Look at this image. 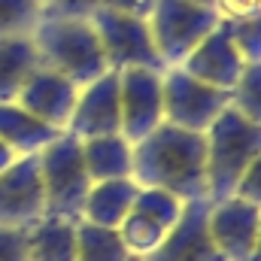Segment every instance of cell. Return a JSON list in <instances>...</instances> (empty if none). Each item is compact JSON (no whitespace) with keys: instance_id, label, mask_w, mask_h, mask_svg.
Wrapping results in <instances>:
<instances>
[{"instance_id":"obj_1","label":"cell","mask_w":261,"mask_h":261,"mask_svg":"<svg viewBox=\"0 0 261 261\" xmlns=\"http://www.w3.org/2000/svg\"><path fill=\"white\" fill-rule=\"evenodd\" d=\"M130 179L140 189H161L182 203L206 197V143L197 130L161 122L134 143ZM210 200V197H206Z\"/></svg>"},{"instance_id":"obj_2","label":"cell","mask_w":261,"mask_h":261,"mask_svg":"<svg viewBox=\"0 0 261 261\" xmlns=\"http://www.w3.org/2000/svg\"><path fill=\"white\" fill-rule=\"evenodd\" d=\"M31 40H34L40 64L61 73L76 88L94 82L97 76L110 70L91 18L43 15L37 28L31 31Z\"/></svg>"},{"instance_id":"obj_3","label":"cell","mask_w":261,"mask_h":261,"mask_svg":"<svg viewBox=\"0 0 261 261\" xmlns=\"http://www.w3.org/2000/svg\"><path fill=\"white\" fill-rule=\"evenodd\" d=\"M203 143H206V197L225 200L234 195L246 167L261 155V125H252L234 107H228L203 130Z\"/></svg>"},{"instance_id":"obj_4","label":"cell","mask_w":261,"mask_h":261,"mask_svg":"<svg viewBox=\"0 0 261 261\" xmlns=\"http://www.w3.org/2000/svg\"><path fill=\"white\" fill-rule=\"evenodd\" d=\"M40 155V179L46 197V216L79 222L85 210V197L91 189V179L82 164V146L73 134L61 130Z\"/></svg>"},{"instance_id":"obj_5","label":"cell","mask_w":261,"mask_h":261,"mask_svg":"<svg viewBox=\"0 0 261 261\" xmlns=\"http://www.w3.org/2000/svg\"><path fill=\"white\" fill-rule=\"evenodd\" d=\"M146 21L152 31L155 52L167 70V67H179L203 43V37L216 31L219 15L213 6L192 3V0H155Z\"/></svg>"},{"instance_id":"obj_6","label":"cell","mask_w":261,"mask_h":261,"mask_svg":"<svg viewBox=\"0 0 261 261\" xmlns=\"http://www.w3.org/2000/svg\"><path fill=\"white\" fill-rule=\"evenodd\" d=\"M161 94H164V122L197 134H203L231 107V91L200 82L182 67H167L161 73Z\"/></svg>"},{"instance_id":"obj_7","label":"cell","mask_w":261,"mask_h":261,"mask_svg":"<svg viewBox=\"0 0 261 261\" xmlns=\"http://www.w3.org/2000/svg\"><path fill=\"white\" fill-rule=\"evenodd\" d=\"M91 24L97 31L100 49L110 70H128V67H149V70H164L155 43H152V31L146 18L125 15L116 9H94Z\"/></svg>"},{"instance_id":"obj_8","label":"cell","mask_w":261,"mask_h":261,"mask_svg":"<svg viewBox=\"0 0 261 261\" xmlns=\"http://www.w3.org/2000/svg\"><path fill=\"white\" fill-rule=\"evenodd\" d=\"M182 206L186 203L179 197L167 195L161 189H140L130 213L116 228L125 249H128V255L146 258L149 252H155L161 246V240L170 234V228L176 225Z\"/></svg>"},{"instance_id":"obj_9","label":"cell","mask_w":261,"mask_h":261,"mask_svg":"<svg viewBox=\"0 0 261 261\" xmlns=\"http://www.w3.org/2000/svg\"><path fill=\"white\" fill-rule=\"evenodd\" d=\"M116 73H119L122 134L130 143H137L164 122V94H161L164 70L128 67V70H116Z\"/></svg>"},{"instance_id":"obj_10","label":"cell","mask_w":261,"mask_h":261,"mask_svg":"<svg viewBox=\"0 0 261 261\" xmlns=\"http://www.w3.org/2000/svg\"><path fill=\"white\" fill-rule=\"evenodd\" d=\"M210 237L225 261H252L258 249V231H261V210L240 200V197H225V200H210V216H206Z\"/></svg>"},{"instance_id":"obj_11","label":"cell","mask_w":261,"mask_h":261,"mask_svg":"<svg viewBox=\"0 0 261 261\" xmlns=\"http://www.w3.org/2000/svg\"><path fill=\"white\" fill-rule=\"evenodd\" d=\"M43 216L40 155H21L0 173V228H31Z\"/></svg>"},{"instance_id":"obj_12","label":"cell","mask_w":261,"mask_h":261,"mask_svg":"<svg viewBox=\"0 0 261 261\" xmlns=\"http://www.w3.org/2000/svg\"><path fill=\"white\" fill-rule=\"evenodd\" d=\"M67 134L76 140L100 137V134H122V103H119V73L107 70L94 82L79 88L73 116L67 122Z\"/></svg>"},{"instance_id":"obj_13","label":"cell","mask_w":261,"mask_h":261,"mask_svg":"<svg viewBox=\"0 0 261 261\" xmlns=\"http://www.w3.org/2000/svg\"><path fill=\"white\" fill-rule=\"evenodd\" d=\"M206 216H210L206 197L189 200L182 206L176 225L170 228V234L161 240V246L155 252H149L143 261H225L210 237Z\"/></svg>"},{"instance_id":"obj_14","label":"cell","mask_w":261,"mask_h":261,"mask_svg":"<svg viewBox=\"0 0 261 261\" xmlns=\"http://www.w3.org/2000/svg\"><path fill=\"white\" fill-rule=\"evenodd\" d=\"M76 97H79V88L70 79H64L61 73L40 64L28 76V82L21 85L15 103L24 107L43 125H49L55 130H67V122H70L73 107H76Z\"/></svg>"},{"instance_id":"obj_15","label":"cell","mask_w":261,"mask_h":261,"mask_svg":"<svg viewBox=\"0 0 261 261\" xmlns=\"http://www.w3.org/2000/svg\"><path fill=\"white\" fill-rule=\"evenodd\" d=\"M179 67H182L186 73H192L195 79L206 82V85H216V88L231 91V88L237 85V79H240L246 61H243V55L237 52V46L231 43V37H228V31L222 28V21H219L216 31L206 34L203 43H200Z\"/></svg>"},{"instance_id":"obj_16","label":"cell","mask_w":261,"mask_h":261,"mask_svg":"<svg viewBox=\"0 0 261 261\" xmlns=\"http://www.w3.org/2000/svg\"><path fill=\"white\" fill-rule=\"evenodd\" d=\"M82 146V164L91 182H107V179H130V164H134V143L125 134H100L79 140Z\"/></svg>"},{"instance_id":"obj_17","label":"cell","mask_w":261,"mask_h":261,"mask_svg":"<svg viewBox=\"0 0 261 261\" xmlns=\"http://www.w3.org/2000/svg\"><path fill=\"white\" fill-rule=\"evenodd\" d=\"M140 186L134 179H107V182H91L82 219L100 228H119L122 219L130 213L137 200Z\"/></svg>"},{"instance_id":"obj_18","label":"cell","mask_w":261,"mask_h":261,"mask_svg":"<svg viewBox=\"0 0 261 261\" xmlns=\"http://www.w3.org/2000/svg\"><path fill=\"white\" fill-rule=\"evenodd\" d=\"M61 130L43 125L40 119H34L24 107H18L15 100L0 103V140L21 158V155H37L40 149H46Z\"/></svg>"},{"instance_id":"obj_19","label":"cell","mask_w":261,"mask_h":261,"mask_svg":"<svg viewBox=\"0 0 261 261\" xmlns=\"http://www.w3.org/2000/svg\"><path fill=\"white\" fill-rule=\"evenodd\" d=\"M31 261H76V222L43 216L28 228Z\"/></svg>"},{"instance_id":"obj_20","label":"cell","mask_w":261,"mask_h":261,"mask_svg":"<svg viewBox=\"0 0 261 261\" xmlns=\"http://www.w3.org/2000/svg\"><path fill=\"white\" fill-rule=\"evenodd\" d=\"M40 67L31 34L21 37H0V103L18 97L28 76Z\"/></svg>"},{"instance_id":"obj_21","label":"cell","mask_w":261,"mask_h":261,"mask_svg":"<svg viewBox=\"0 0 261 261\" xmlns=\"http://www.w3.org/2000/svg\"><path fill=\"white\" fill-rule=\"evenodd\" d=\"M128 249L116 228H100L85 219L76 222V261H128Z\"/></svg>"},{"instance_id":"obj_22","label":"cell","mask_w":261,"mask_h":261,"mask_svg":"<svg viewBox=\"0 0 261 261\" xmlns=\"http://www.w3.org/2000/svg\"><path fill=\"white\" fill-rule=\"evenodd\" d=\"M231 107L252 125H261V61L243 67L237 85L231 88Z\"/></svg>"},{"instance_id":"obj_23","label":"cell","mask_w":261,"mask_h":261,"mask_svg":"<svg viewBox=\"0 0 261 261\" xmlns=\"http://www.w3.org/2000/svg\"><path fill=\"white\" fill-rule=\"evenodd\" d=\"M43 18L40 0H0V37H21Z\"/></svg>"},{"instance_id":"obj_24","label":"cell","mask_w":261,"mask_h":261,"mask_svg":"<svg viewBox=\"0 0 261 261\" xmlns=\"http://www.w3.org/2000/svg\"><path fill=\"white\" fill-rule=\"evenodd\" d=\"M222 28L228 31L231 43L237 46V52L243 55L246 64L261 61V9L252 12V15H243V18L222 21Z\"/></svg>"},{"instance_id":"obj_25","label":"cell","mask_w":261,"mask_h":261,"mask_svg":"<svg viewBox=\"0 0 261 261\" xmlns=\"http://www.w3.org/2000/svg\"><path fill=\"white\" fill-rule=\"evenodd\" d=\"M0 261H31L28 228H0Z\"/></svg>"},{"instance_id":"obj_26","label":"cell","mask_w":261,"mask_h":261,"mask_svg":"<svg viewBox=\"0 0 261 261\" xmlns=\"http://www.w3.org/2000/svg\"><path fill=\"white\" fill-rule=\"evenodd\" d=\"M234 197H240V200H246V203H252V206L261 210V155L246 167L243 179L234 189Z\"/></svg>"},{"instance_id":"obj_27","label":"cell","mask_w":261,"mask_h":261,"mask_svg":"<svg viewBox=\"0 0 261 261\" xmlns=\"http://www.w3.org/2000/svg\"><path fill=\"white\" fill-rule=\"evenodd\" d=\"M100 6V0H52L43 15H73V18H88L94 9Z\"/></svg>"},{"instance_id":"obj_28","label":"cell","mask_w":261,"mask_h":261,"mask_svg":"<svg viewBox=\"0 0 261 261\" xmlns=\"http://www.w3.org/2000/svg\"><path fill=\"white\" fill-rule=\"evenodd\" d=\"M213 9L219 15V21H231V18H243L261 9V0H213Z\"/></svg>"},{"instance_id":"obj_29","label":"cell","mask_w":261,"mask_h":261,"mask_svg":"<svg viewBox=\"0 0 261 261\" xmlns=\"http://www.w3.org/2000/svg\"><path fill=\"white\" fill-rule=\"evenodd\" d=\"M155 0H100V9H116L125 15H137V18H149Z\"/></svg>"},{"instance_id":"obj_30","label":"cell","mask_w":261,"mask_h":261,"mask_svg":"<svg viewBox=\"0 0 261 261\" xmlns=\"http://www.w3.org/2000/svg\"><path fill=\"white\" fill-rule=\"evenodd\" d=\"M15 158H18V155H15V152H12V149H9V146L0 140V173H3V170H6V167L15 161Z\"/></svg>"},{"instance_id":"obj_31","label":"cell","mask_w":261,"mask_h":261,"mask_svg":"<svg viewBox=\"0 0 261 261\" xmlns=\"http://www.w3.org/2000/svg\"><path fill=\"white\" fill-rule=\"evenodd\" d=\"M252 261H261V231H258V249H255V258Z\"/></svg>"},{"instance_id":"obj_32","label":"cell","mask_w":261,"mask_h":261,"mask_svg":"<svg viewBox=\"0 0 261 261\" xmlns=\"http://www.w3.org/2000/svg\"><path fill=\"white\" fill-rule=\"evenodd\" d=\"M192 3H203V6H213V0H192Z\"/></svg>"},{"instance_id":"obj_33","label":"cell","mask_w":261,"mask_h":261,"mask_svg":"<svg viewBox=\"0 0 261 261\" xmlns=\"http://www.w3.org/2000/svg\"><path fill=\"white\" fill-rule=\"evenodd\" d=\"M40 3H43V9H46V6H49V3H52V0H40Z\"/></svg>"},{"instance_id":"obj_34","label":"cell","mask_w":261,"mask_h":261,"mask_svg":"<svg viewBox=\"0 0 261 261\" xmlns=\"http://www.w3.org/2000/svg\"><path fill=\"white\" fill-rule=\"evenodd\" d=\"M128 261H143V258H137V255H130V258Z\"/></svg>"}]
</instances>
